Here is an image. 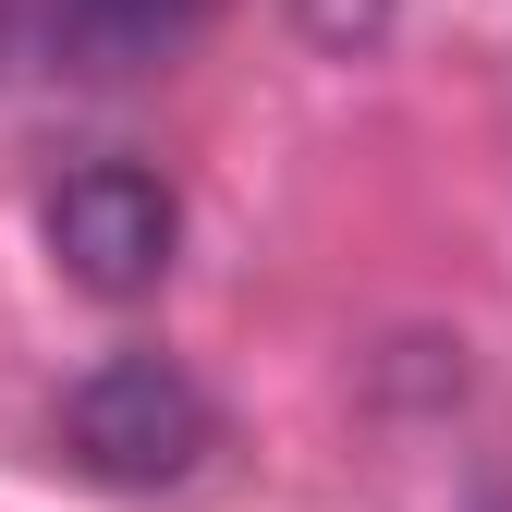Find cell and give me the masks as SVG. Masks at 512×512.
<instances>
[{"mask_svg": "<svg viewBox=\"0 0 512 512\" xmlns=\"http://www.w3.org/2000/svg\"><path fill=\"white\" fill-rule=\"evenodd\" d=\"M208 439H220V415H208V391L171 354H110L61 403V452L98 488H183L208 464Z\"/></svg>", "mask_w": 512, "mask_h": 512, "instance_id": "cell-1", "label": "cell"}, {"mask_svg": "<svg viewBox=\"0 0 512 512\" xmlns=\"http://www.w3.org/2000/svg\"><path fill=\"white\" fill-rule=\"evenodd\" d=\"M37 220H49V256L86 293H110V305L159 293L171 281V244H183V208H171V183L147 159H74V171L49 183Z\"/></svg>", "mask_w": 512, "mask_h": 512, "instance_id": "cell-2", "label": "cell"}, {"mask_svg": "<svg viewBox=\"0 0 512 512\" xmlns=\"http://www.w3.org/2000/svg\"><path fill=\"white\" fill-rule=\"evenodd\" d=\"M49 25L74 61H98V74H122V61H159L183 25H196V0H49Z\"/></svg>", "mask_w": 512, "mask_h": 512, "instance_id": "cell-3", "label": "cell"}]
</instances>
